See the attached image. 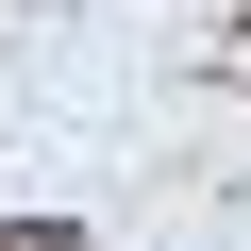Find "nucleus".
Wrapping results in <instances>:
<instances>
[{"label":"nucleus","mask_w":251,"mask_h":251,"mask_svg":"<svg viewBox=\"0 0 251 251\" xmlns=\"http://www.w3.org/2000/svg\"><path fill=\"white\" fill-rule=\"evenodd\" d=\"M0 251H84V234H67V218H0Z\"/></svg>","instance_id":"obj_1"}]
</instances>
